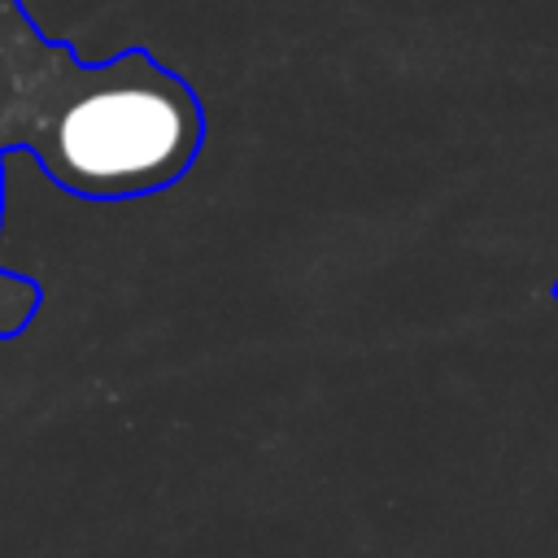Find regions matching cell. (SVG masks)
<instances>
[{
    "label": "cell",
    "mask_w": 558,
    "mask_h": 558,
    "mask_svg": "<svg viewBox=\"0 0 558 558\" xmlns=\"http://www.w3.org/2000/svg\"><path fill=\"white\" fill-rule=\"evenodd\" d=\"M205 109L148 48L83 61L22 0H0V153H26L65 196L140 201L201 157Z\"/></svg>",
    "instance_id": "cell-1"
},
{
    "label": "cell",
    "mask_w": 558,
    "mask_h": 558,
    "mask_svg": "<svg viewBox=\"0 0 558 558\" xmlns=\"http://www.w3.org/2000/svg\"><path fill=\"white\" fill-rule=\"evenodd\" d=\"M39 305H44L39 279L17 275V270H0V340L22 336L35 323Z\"/></svg>",
    "instance_id": "cell-2"
},
{
    "label": "cell",
    "mask_w": 558,
    "mask_h": 558,
    "mask_svg": "<svg viewBox=\"0 0 558 558\" xmlns=\"http://www.w3.org/2000/svg\"><path fill=\"white\" fill-rule=\"evenodd\" d=\"M0 227H4V153H0Z\"/></svg>",
    "instance_id": "cell-3"
},
{
    "label": "cell",
    "mask_w": 558,
    "mask_h": 558,
    "mask_svg": "<svg viewBox=\"0 0 558 558\" xmlns=\"http://www.w3.org/2000/svg\"><path fill=\"white\" fill-rule=\"evenodd\" d=\"M554 296H558V288H554Z\"/></svg>",
    "instance_id": "cell-4"
}]
</instances>
